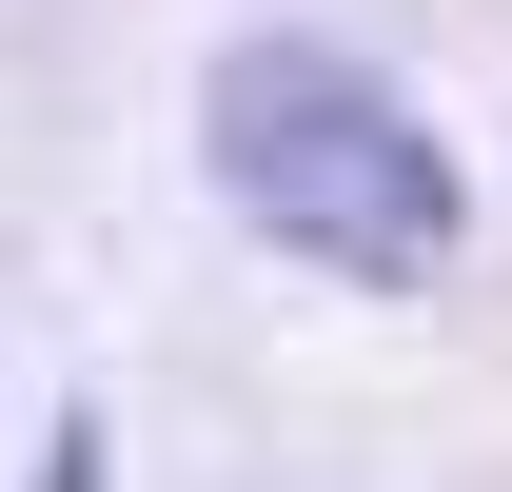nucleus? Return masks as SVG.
Listing matches in <instances>:
<instances>
[{
	"mask_svg": "<svg viewBox=\"0 0 512 492\" xmlns=\"http://www.w3.org/2000/svg\"><path fill=\"white\" fill-rule=\"evenodd\" d=\"M40 492H99V433H60V473H40Z\"/></svg>",
	"mask_w": 512,
	"mask_h": 492,
	"instance_id": "f03ea898",
	"label": "nucleus"
},
{
	"mask_svg": "<svg viewBox=\"0 0 512 492\" xmlns=\"http://www.w3.org/2000/svg\"><path fill=\"white\" fill-rule=\"evenodd\" d=\"M197 138H217V197H237L276 256H316V276L414 296V276L453 256V158H434V119H414L375 60H335V40H237L217 99H197Z\"/></svg>",
	"mask_w": 512,
	"mask_h": 492,
	"instance_id": "f257e3e1",
	"label": "nucleus"
}]
</instances>
